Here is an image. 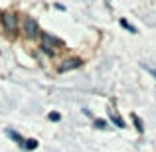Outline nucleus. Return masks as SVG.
I'll return each mask as SVG.
<instances>
[{
  "instance_id": "obj_5",
  "label": "nucleus",
  "mask_w": 156,
  "mask_h": 152,
  "mask_svg": "<svg viewBox=\"0 0 156 152\" xmlns=\"http://www.w3.org/2000/svg\"><path fill=\"white\" fill-rule=\"evenodd\" d=\"M109 117H111V121H113L115 125L119 126V129H122V126H125V121H122V118L119 117V115L115 113V111H109Z\"/></svg>"
},
{
  "instance_id": "obj_10",
  "label": "nucleus",
  "mask_w": 156,
  "mask_h": 152,
  "mask_svg": "<svg viewBox=\"0 0 156 152\" xmlns=\"http://www.w3.org/2000/svg\"><path fill=\"white\" fill-rule=\"evenodd\" d=\"M121 26H125L126 30H129V32H133V34H134V32H136V28H134V26H130V24L126 22V20H121Z\"/></svg>"
},
{
  "instance_id": "obj_6",
  "label": "nucleus",
  "mask_w": 156,
  "mask_h": 152,
  "mask_svg": "<svg viewBox=\"0 0 156 152\" xmlns=\"http://www.w3.org/2000/svg\"><path fill=\"white\" fill-rule=\"evenodd\" d=\"M6 134H8V136H10V138H14L16 142H20V144H24V138L20 136V134L16 133V130H12V129H6Z\"/></svg>"
},
{
  "instance_id": "obj_2",
  "label": "nucleus",
  "mask_w": 156,
  "mask_h": 152,
  "mask_svg": "<svg viewBox=\"0 0 156 152\" xmlns=\"http://www.w3.org/2000/svg\"><path fill=\"white\" fill-rule=\"evenodd\" d=\"M24 28H26V34L30 36V38H36V36H38V22H36L34 18H26Z\"/></svg>"
},
{
  "instance_id": "obj_11",
  "label": "nucleus",
  "mask_w": 156,
  "mask_h": 152,
  "mask_svg": "<svg viewBox=\"0 0 156 152\" xmlns=\"http://www.w3.org/2000/svg\"><path fill=\"white\" fill-rule=\"evenodd\" d=\"M95 126L97 129H107V121H103V118H95Z\"/></svg>"
},
{
  "instance_id": "obj_9",
  "label": "nucleus",
  "mask_w": 156,
  "mask_h": 152,
  "mask_svg": "<svg viewBox=\"0 0 156 152\" xmlns=\"http://www.w3.org/2000/svg\"><path fill=\"white\" fill-rule=\"evenodd\" d=\"M48 118H50L51 122H57V121H59V118H61V115H59V113H55V111H53V113H50V115H48Z\"/></svg>"
},
{
  "instance_id": "obj_12",
  "label": "nucleus",
  "mask_w": 156,
  "mask_h": 152,
  "mask_svg": "<svg viewBox=\"0 0 156 152\" xmlns=\"http://www.w3.org/2000/svg\"><path fill=\"white\" fill-rule=\"evenodd\" d=\"M144 69H146V71H148L150 75H152L154 79H156V67H150V65H144Z\"/></svg>"
},
{
  "instance_id": "obj_7",
  "label": "nucleus",
  "mask_w": 156,
  "mask_h": 152,
  "mask_svg": "<svg viewBox=\"0 0 156 152\" xmlns=\"http://www.w3.org/2000/svg\"><path fill=\"white\" fill-rule=\"evenodd\" d=\"M24 148H28V150H36V148H38V140H34V138H30V140H28V142H24Z\"/></svg>"
},
{
  "instance_id": "obj_1",
  "label": "nucleus",
  "mask_w": 156,
  "mask_h": 152,
  "mask_svg": "<svg viewBox=\"0 0 156 152\" xmlns=\"http://www.w3.org/2000/svg\"><path fill=\"white\" fill-rule=\"evenodd\" d=\"M42 40H44V48H46L50 53H51V48H61V46H63V42H61V40L53 38V36H50V34H44Z\"/></svg>"
},
{
  "instance_id": "obj_3",
  "label": "nucleus",
  "mask_w": 156,
  "mask_h": 152,
  "mask_svg": "<svg viewBox=\"0 0 156 152\" xmlns=\"http://www.w3.org/2000/svg\"><path fill=\"white\" fill-rule=\"evenodd\" d=\"M2 20H4V26H6V30H10V32L16 30V16L12 14V12H6V14L2 16Z\"/></svg>"
},
{
  "instance_id": "obj_8",
  "label": "nucleus",
  "mask_w": 156,
  "mask_h": 152,
  "mask_svg": "<svg viewBox=\"0 0 156 152\" xmlns=\"http://www.w3.org/2000/svg\"><path fill=\"white\" fill-rule=\"evenodd\" d=\"M133 121H134V126H136L138 133H144V126H142V121L136 117V115H133Z\"/></svg>"
},
{
  "instance_id": "obj_4",
  "label": "nucleus",
  "mask_w": 156,
  "mask_h": 152,
  "mask_svg": "<svg viewBox=\"0 0 156 152\" xmlns=\"http://www.w3.org/2000/svg\"><path fill=\"white\" fill-rule=\"evenodd\" d=\"M79 65H81L79 59H67V61H63V63L59 65V73H65V71H69V69H75V67H79Z\"/></svg>"
}]
</instances>
